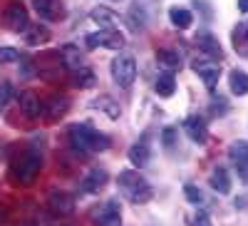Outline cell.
Masks as SVG:
<instances>
[{
  "instance_id": "1",
  "label": "cell",
  "mask_w": 248,
  "mask_h": 226,
  "mask_svg": "<svg viewBox=\"0 0 248 226\" xmlns=\"http://www.w3.org/2000/svg\"><path fill=\"white\" fill-rule=\"evenodd\" d=\"M67 142L75 154H94V152H105L112 147V139L90 125H70Z\"/></svg>"
},
{
  "instance_id": "2",
  "label": "cell",
  "mask_w": 248,
  "mask_h": 226,
  "mask_svg": "<svg viewBox=\"0 0 248 226\" xmlns=\"http://www.w3.org/2000/svg\"><path fill=\"white\" fill-rule=\"evenodd\" d=\"M117 189H119V194H122L124 199L132 201V204H147V201H152V196H154L152 184L144 179L139 172H134V169L119 172V177H117Z\"/></svg>"
},
{
  "instance_id": "3",
  "label": "cell",
  "mask_w": 248,
  "mask_h": 226,
  "mask_svg": "<svg viewBox=\"0 0 248 226\" xmlns=\"http://www.w3.org/2000/svg\"><path fill=\"white\" fill-rule=\"evenodd\" d=\"M40 169H43V154L35 152V149H28L23 152L10 167V179L20 187H30V184L37 179Z\"/></svg>"
},
{
  "instance_id": "4",
  "label": "cell",
  "mask_w": 248,
  "mask_h": 226,
  "mask_svg": "<svg viewBox=\"0 0 248 226\" xmlns=\"http://www.w3.org/2000/svg\"><path fill=\"white\" fill-rule=\"evenodd\" d=\"M109 70H112V80L117 82L119 87L127 90V87L134 85V80H137V63H134L132 55H117L112 60Z\"/></svg>"
},
{
  "instance_id": "5",
  "label": "cell",
  "mask_w": 248,
  "mask_h": 226,
  "mask_svg": "<svg viewBox=\"0 0 248 226\" xmlns=\"http://www.w3.org/2000/svg\"><path fill=\"white\" fill-rule=\"evenodd\" d=\"M92 226H122V207L117 199L105 201L92 209Z\"/></svg>"
},
{
  "instance_id": "6",
  "label": "cell",
  "mask_w": 248,
  "mask_h": 226,
  "mask_svg": "<svg viewBox=\"0 0 248 226\" xmlns=\"http://www.w3.org/2000/svg\"><path fill=\"white\" fill-rule=\"evenodd\" d=\"M124 35L119 32V28H102L99 32L87 35V45L90 48H109V50H119L124 48Z\"/></svg>"
},
{
  "instance_id": "7",
  "label": "cell",
  "mask_w": 248,
  "mask_h": 226,
  "mask_svg": "<svg viewBox=\"0 0 248 226\" xmlns=\"http://www.w3.org/2000/svg\"><path fill=\"white\" fill-rule=\"evenodd\" d=\"M191 70L201 77V82H203L206 90H211V92L216 90L218 77H221L218 63H214V60H209V57H201V60H194V63H191Z\"/></svg>"
},
{
  "instance_id": "8",
  "label": "cell",
  "mask_w": 248,
  "mask_h": 226,
  "mask_svg": "<svg viewBox=\"0 0 248 226\" xmlns=\"http://www.w3.org/2000/svg\"><path fill=\"white\" fill-rule=\"evenodd\" d=\"M229 159H231V164H233V169H236L238 179L248 184V142H243V139L231 142V147H229Z\"/></svg>"
},
{
  "instance_id": "9",
  "label": "cell",
  "mask_w": 248,
  "mask_h": 226,
  "mask_svg": "<svg viewBox=\"0 0 248 226\" xmlns=\"http://www.w3.org/2000/svg\"><path fill=\"white\" fill-rule=\"evenodd\" d=\"M194 43H196V48L201 50V55H203V57L214 60V63H221V60H223V48H221V43L216 40V35L201 30V32H196Z\"/></svg>"
},
{
  "instance_id": "10",
  "label": "cell",
  "mask_w": 248,
  "mask_h": 226,
  "mask_svg": "<svg viewBox=\"0 0 248 226\" xmlns=\"http://www.w3.org/2000/svg\"><path fill=\"white\" fill-rule=\"evenodd\" d=\"M28 13H25V8L20 5V3H13V5H8L5 10H3V25L10 30V32H23L25 28H28Z\"/></svg>"
},
{
  "instance_id": "11",
  "label": "cell",
  "mask_w": 248,
  "mask_h": 226,
  "mask_svg": "<svg viewBox=\"0 0 248 226\" xmlns=\"http://www.w3.org/2000/svg\"><path fill=\"white\" fill-rule=\"evenodd\" d=\"M47 209L55 214V216H70L75 211V199L72 194L67 192H60V189H52L47 194Z\"/></svg>"
},
{
  "instance_id": "12",
  "label": "cell",
  "mask_w": 248,
  "mask_h": 226,
  "mask_svg": "<svg viewBox=\"0 0 248 226\" xmlns=\"http://www.w3.org/2000/svg\"><path fill=\"white\" fill-rule=\"evenodd\" d=\"M184 132L189 134L191 142H196V145H206L209 142V127H206V119L201 114H191L184 119Z\"/></svg>"
},
{
  "instance_id": "13",
  "label": "cell",
  "mask_w": 248,
  "mask_h": 226,
  "mask_svg": "<svg viewBox=\"0 0 248 226\" xmlns=\"http://www.w3.org/2000/svg\"><path fill=\"white\" fill-rule=\"evenodd\" d=\"M107 181H109V174L105 169H92V172H87L85 177H82L79 192L82 194H99L102 189L107 187Z\"/></svg>"
},
{
  "instance_id": "14",
  "label": "cell",
  "mask_w": 248,
  "mask_h": 226,
  "mask_svg": "<svg viewBox=\"0 0 248 226\" xmlns=\"http://www.w3.org/2000/svg\"><path fill=\"white\" fill-rule=\"evenodd\" d=\"M35 5V13L47 20V23H55V20H62L65 17V5H62V0H32Z\"/></svg>"
},
{
  "instance_id": "15",
  "label": "cell",
  "mask_w": 248,
  "mask_h": 226,
  "mask_svg": "<svg viewBox=\"0 0 248 226\" xmlns=\"http://www.w3.org/2000/svg\"><path fill=\"white\" fill-rule=\"evenodd\" d=\"M152 159V147H149V137H141L139 142L129 147V161L134 164L137 169H144Z\"/></svg>"
},
{
  "instance_id": "16",
  "label": "cell",
  "mask_w": 248,
  "mask_h": 226,
  "mask_svg": "<svg viewBox=\"0 0 248 226\" xmlns=\"http://www.w3.org/2000/svg\"><path fill=\"white\" fill-rule=\"evenodd\" d=\"M17 99H20V110H23V114L28 119H37L40 114H43V102H40V97L35 92L25 90V92H20Z\"/></svg>"
},
{
  "instance_id": "17",
  "label": "cell",
  "mask_w": 248,
  "mask_h": 226,
  "mask_svg": "<svg viewBox=\"0 0 248 226\" xmlns=\"http://www.w3.org/2000/svg\"><path fill=\"white\" fill-rule=\"evenodd\" d=\"M25 37V43L28 45H32V48H37V45H45L47 40H50V30L45 28V25H40V23H28V28L20 32Z\"/></svg>"
},
{
  "instance_id": "18",
  "label": "cell",
  "mask_w": 248,
  "mask_h": 226,
  "mask_svg": "<svg viewBox=\"0 0 248 226\" xmlns=\"http://www.w3.org/2000/svg\"><path fill=\"white\" fill-rule=\"evenodd\" d=\"M67 110H70V99L65 95H52L43 105V112L47 114V119H57V117L65 114Z\"/></svg>"
},
{
  "instance_id": "19",
  "label": "cell",
  "mask_w": 248,
  "mask_h": 226,
  "mask_svg": "<svg viewBox=\"0 0 248 226\" xmlns=\"http://www.w3.org/2000/svg\"><path fill=\"white\" fill-rule=\"evenodd\" d=\"M209 184H211V189L218 192V194H231V174L226 167H216L209 177Z\"/></svg>"
},
{
  "instance_id": "20",
  "label": "cell",
  "mask_w": 248,
  "mask_h": 226,
  "mask_svg": "<svg viewBox=\"0 0 248 226\" xmlns=\"http://www.w3.org/2000/svg\"><path fill=\"white\" fill-rule=\"evenodd\" d=\"M231 45L241 57H248V23H241L231 32Z\"/></svg>"
},
{
  "instance_id": "21",
  "label": "cell",
  "mask_w": 248,
  "mask_h": 226,
  "mask_svg": "<svg viewBox=\"0 0 248 226\" xmlns=\"http://www.w3.org/2000/svg\"><path fill=\"white\" fill-rule=\"evenodd\" d=\"M156 63L161 65V70H167V72H176L181 70V55L174 52V50H159L156 52Z\"/></svg>"
},
{
  "instance_id": "22",
  "label": "cell",
  "mask_w": 248,
  "mask_h": 226,
  "mask_svg": "<svg viewBox=\"0 0 248 226\" xmlns=\"http://www.w3.org/2000/svg\"><path fill=\"white\" fill-rule=\"evenodd\" d=\"M92 20L99 25V30H102V28H117V25H119L117 13H114V10H109V8H102V5L92 10Z\"/></svg>"
},
{
  "instance_id": "23",
  "label": "cell",
  "mask_w": 248,
  "mask_h": 226,
  "mask_svg": "<svg viewBox=\"0 0 248 226\" xmlns=\"http://www.w3.org/2000/svg\"><path fill=\"white\" fill-rule=\"evenodd\" d=\"M169 20H171V25L179 28V30H189L191 23H194V15L191 10H186V8H169Z\"/></svg>"
},
{
  "instance_id": "24",
  "label": "cell",
  "mask_w": 248,
  "mask_h": 226,
  "mask_svg": "<svg viewBox=\"0 0 248 226\" xmlns=\"http://www.w3.org/2000/svg\"><path fill=\"white\" fill-rule=\"evenodd\" d=\"M94 82H97V77H94V72L90 70V67H77V70H72V85L75 87H79V90H87V87H94Z\"/></svg>"
},
{
  "instance_id": "25",
  "label": "cell",
  "mask_w": 248,
  "mask_h": 226,
  "mask_svg": "<svg viewBox=\"0 0 248 226\" xmlns=\"http://www.w3.org/2000/svg\"><path fill=\"white\" fill-rule=\"evenodd\" d=\"M174 90H176V77H174V72L161 70V75L156 77V95H159V97H171Z\"/></svg>"
},
{
  "instance_id": "26",
  "label": "cell",
  "mask_w": 248,
  "mask_h": 226,
  "mask_svg": "<svg viewBox=\"0 0 248 226\" xmlns=\"http://www.w3.org/2000/svg\"><path fill=\"white\" fill-rule=\"evenodd\" d=\"M229 87H231V92L238 95V97L248 95V75H246L243 70H231V72H229Z\"/></svg>"
},
{
  "instance_id": "27",
  "label": "cell",
  "mask_w": 248,
  "mask_h": 226,
  "mask_svg": "<svg viewBox=\"0 0 248 226\" xmlns=\"http://www.w3.org/2000/svg\"><path fill=\"white\" fill-rule=\"evenodd\" d=\"M92 107H97V110H102L109 119H119V114H122V110H119V105L112 99V97H97L94 102H92Z\"/></svg>"
},
{
  "instance_id": "28",
  "label": "cell",
  "mask_w": 248,
  "mask_h": 226,
  "mask_svg": "<svg viewBox=\"0 0 248 226\" xmlns=\"http://www.w3.org/2000/svg\"><path fill=\"white\" fill-rule=\"evenodd\" d=\"M62 65L65 67H70V70H77V67H82V52L75 48V45H65L62 48Z\"/></svg>"
},
{
  "instance_id": "29",
  "label": "cell",
  "mask_w": 248,
  "mask_h": 226,
  "mask_svg": "<svg viewBox=\"0 0 248 226\" xmlns=\"http://www.w3.org/2000/svg\"><path fill=\"white\" fill-rule=\"evenodd\" d=\"M184 196H186L189 204H196V207L203 204V194H201V189L196 187V184H184Z\"/></svg>"
},
{
  "instance_id": "30",
  "label": "cell",
  "mask_w": 248,
  "mask_h": 226,
  "mask_svg": "<svg viewBox=\"0 0 248 226\" xmlns=\"http://www.w3.org/2000/svg\"><path fill=\"white\" fill-rule=\"evenodd\" d=\"M209 110H211L216 117H223V112H229V102H226L223 97H218V95H214V99H211Z\"/></svg>"
},
{
  "instance_id": "31",
  "label": "cell",
  "mask_w": 248,
  "mask_h": 226,
  "mask_svg": "<svg viewBox=\"0 0 248 226\" xmlns=\"http://www.w3.org/2000/svg\"><path fill=\"white\" fill-rule=\"evenodd\" d=\"M20 60V52L15 48H0V65H10V63H17Z\"/></svg>"
},
{
  "instance_id": "32",
  "label": "cell",
  "mask_w": 248,
  "mask_h": 226,
  "mask_svg": "<svg viewBox=\"0 0 248 226\" xmlns=\"http://www.w3.org/2000/svg\"><path fill=\"white\" fill-rule=\"evenodd\" d=\"M176 127H164V132H161V142H164V147L167 149H174V142H176Z\"/></svg>"
},
{
  "instance_id": "33",
  "label": "cell",
  "mask_w": 248,
  "mask_h": 226,
  "mask_svg": "<svg viewBox=\"0 0 248 226\" xmlns=\"http://www.w3.org/2000/svg\"><path fill=\"white\" fill-rule=\"evenodd\" d=\"M13 95V87H10V82H0V110H3L8 105V99Z\"/></svg>"
},
{
  "instance_id": "34",
  "label": "cell",
  "mask_w": 248,
  "mask_h": 226,
  "mask_svg": "<svg viewBox=\"0 0 248 226\" xmlns=\"http://www.w3.org/2000/svg\"><path fill=\"white\" fill-rule=\"evenodd\" d=\"M191 226H214V224H211V219H209L206 211H196L191 216Z\"/></svg>"
},
{
  "instance_id": "35",
  "label": "cell",
  "mask_w": 248,
  "mask_h": 226,
  "mask_svg": "<svg viewBox=\"0 0 248 226\" xmlns=\"http://www.w3.org/2000/svg\"><path fill=\"white\" fill-rule=\"evenodd\" d=\"M238 10L248 15V0H238Z\"/></svg>"
},
{
  "instance_id": "36",
  "label": "cell",
  "mask_w": 248,
  "mask_h": 226,
  "mask_svg": "<svg viewBox=\"0 0 248 226\" xmlns=\"http://www.w3.org/2000/svg\"><path fill=\"white\" fill-rule=\"evenodd\" d=\"M3 221H5V209L0 207V224H3Z\"/></svg>"
}]
</instances>
